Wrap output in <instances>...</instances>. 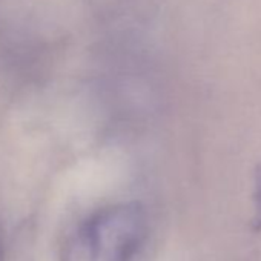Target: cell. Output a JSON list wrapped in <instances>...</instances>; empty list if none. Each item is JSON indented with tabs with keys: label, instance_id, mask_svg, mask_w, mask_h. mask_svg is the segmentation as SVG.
<instances>
[{
	"label": "cell",
	"instance_id": "obj_1",
	"mask_svg": "<svg viewBox=\"0 0 261 261\" xmlns=\"http://www.w3.org/2000/svg\"><path fill=\"white\" fill-rule=\"evenodd\" d=\"M148 217L137 201L94 211L68 233L60 261H134L148 237Z\"/></svg>",
	"mask_w": 261,
	"mask_h": 261
},
{
	"label": "cell",
	"instance_id": "obj_2",
	"mask_svg": "<svg viewBox=\"0 0 261 261\" xmlns=\"http://www.w3.org/2000/svg\"><path fill=\"white\" fill-rule=\"evenodd\" d=\"M252 201H253V218H252V229L255 232L261 230V165L255 168L253 172V192H252Z\"/></svg>",
	"mask_w": 261,
	"mask_h": 261
},
{
	"label": "cell",
	"instance_id": "obj_3",
	"mask_svg": "<svg viewBox=\"0 0 261 261\" xmlns=\"http://www.w3.org/2000/svg\"><path fill=\"white\" fill-rule=\"evenodd\" d=\"M0 261H2V243H0Z\"/></svg>",
	"mask_w": 261,
	"mask_h": 261
}]
</instances>
